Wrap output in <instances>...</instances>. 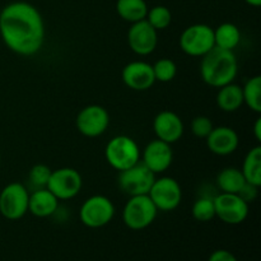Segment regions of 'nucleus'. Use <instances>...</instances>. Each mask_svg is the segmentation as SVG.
<instances>
[{
  "label": "nucleus",
  "instance_id": "5701e85b",
  "mask_svg": "<svg viewBox=\"0 0 261 261\" xmlns=\"http://www.w3.org/2000/svg\"><path fill=\"white\" fill-rule=\"evenodd\" d=\"M116 12L129 23H135L147 18L148 5L145 0H117Z\"/></svg>",
  "mask_w": 261,
  "mask_h": 261
},
{
  "label": "nucleus",
  "instance_id": "412c9836",
  "mask_svg": "<svg viewBox=\"0 0 261 261\" xmlns=\"http://www.w3.org/2000/svg\"><path fill=\"white\" fill-rule=\"evenodd\" d=\"M242 175H244L245 180L247 184L251 185L261 186V147L251 148L249 153L246 154L244 160V165H242L241 170Z\"/></svg>",
  "mask_w": 261,
  "mask_h": 261
},
{
  "label": "nucleus",
  "instance_id": "a878e982",
  "mask_svg": "<svg viewBox=\"0 0 261 261\" xmlns=\"http://www.w3.org/2000/svg\"><path fill=\"white\" fill-rule=\"evenodd\" d=\"M194 219L198 222H209L216 218V208H214L213 198L209 196H201L194 203L191 209Z\"/></svg>",
  "mask_w": 261,
  "mask_h": 261
},
{
  "label": "nucleus",
  "instance_id": "a211bd4d",
  "mask_svg": "<svg viewBox=\"0 0 261 261\" xmlns=\"http://www.w3.org/2000/svg\"><path fill=\"white\" fill-rule=\"evenodd\" d=\"M59 209V199L48 189H36L30 194L28 212L37 218L54 216Z\"/></svg>",
  "mask_w": 261,
  "mask_h": 261
},
{
  "label": "nucleus",
  "instance_id": "c756f323",
  "mask_svg": "<svg viewBox=\"0 0 261 261\" xmlns=\"http://www.w3.org/2000/svg\"><path fill=\"white\" fill-rule=\"evenodd\" d=\"M257 186L251 185V184H245L244 188L241 189V191L239 193V195L244 199L246 203H252V201L256 199L257 196Z\"/></svg>",
  "mask_w": 261,
  "mask_h": 261
},
{
  "label": "nucleus",
  "instance_id": "9b49d317",
  "mask_svg": "<svg viewBox=\"0 0 261 261\" xmlns=\"http://www.w3.org/2000/svg\"><path fill=\"white\" fill-rule=\"evenodd\" d=\"M216 217L223 223L236 226L246 221L249 216V203L244 200L239 194L221 193L213 198Z\"/></svg>",
  "mask_w": 261,
  "mask_h": 261
},
{
  "label": "nucleus",
  "instance_id": "7ed1b4c3",
  "mask_svg": "<svg viewBox=\"0 0 261 261\" xmlns=\"http://www.w3.org/2000/svg\"><path fill=\"white\" fill-rule=\"evenodd\" d=\"M140 149L133 138L127 135L114 137L106 145L105 157L107 163L116 171H124L140 161Z\"/></svg>",
  "mask_w": 261,
  "mask_h": 261
},
{
  "label": "nucleus",
  "instance_id": "423d86ee",
  "mask_svg": "<svg viewBox=\"0 0 261 261\" xmlns=\"http://www.w3.org/2000/svg\"><path fill=\"white\" fill-rule=\"evenodd\" d=\"M155 180V175L139 161L132 167L120 171L117 184L124 194L129 196L147 195Z\"/></svg>",
  "mask_w": 261,
  "mask_h": 261
},
{
  "label": "nucleus",
  "instance_id": "ddd939ff",
  "mask_svg": "<svg viewBox=\"0 0 261 261\" xmlns=\"http://www.w3.org/2000/svg\"><path fill=\"white\" fill-rule=\"evenodd\" d=\"M127 45L137 55H150L157 48L158 31L154 30L147 19L132 23L127 31Z\"/></svg>",
  "mask_w": 261,
  "mask_h": 261
},
{
  "label": "nucleus",
  "instance_id": "dca6fc26",
  "mask_svg": "<svg viewBox=\"0 0 261 261\" xmlns=\"http://www.w3.org/2000/svg\"><path fill=\"white\" fill-rule=\"evenodd\" d=\"M121 78L125 86L138 92L148 91L155 83L153 66L145 61H132L126 64L122 69Z\"/></svg>",
  "mask_w": 261,
  "mask_h": 261
},
{
  "label": "nucleus",
  "instance_id": "0eeeda50",
  "mask_svg": "<svg viewBox=\"0 0 261 261\" xmlns=\"http://www.w3.org/2000/svg\"><path fill=\"white\" fill-rule=\"evenodd\" d=\"M115 216V205L107 196L93 195L81 206L79 218L88 228H101L107 226Z\"/></svg>",
  "mask_w": 261,
  "mask_h": 261
},
{
  "label": "nucleus",
  "instance_id": "6ab92c4d",
  "mask_svg": "<svg viewBox=\"0 0 261 261\" xmlns=\"http://www.w3.org/2000/svg\"><path fill=\"white\" fill-rule=\"evenodd\" d=\"M217 93V106L224 112H234L241 109L244 105V96H242V87L239 84L229 83L218 88Z\"/></svg>",
  "mask_w": 261,
  "mask_h": 261
},
{
  "label": "nucleus",
  "instance_id": "473e14b6",
  "mask_svg": "<svg viewBox=\"0 0 261 261\" xmlns=\"http://www.w3.org/2000/svg\"><path fill=\"white\" fill-rule=\"evenodd\" d=\"M245 2L251 7H260L261 5V0H245Z\"/></svg>",
  "mask_w": 261,
  "mask_h": 261
},
{
  "label": "nucleus",
  "instance_id": "4468645a",
  "mask_svg": "<svg viewBox=\"0 0 261 261\" xmlns=\"http://www.w3.org/2000/svg\"><path fill=\"white\" fill-rule=\"evenodd\" d=\"M142 162L152 171L154 175L163 173L170 168L173 161V152L171 144L160 139L152 140L145 145L143 150Z\"/></svg>",
  "mask_w": 261,
  "mask_h": 261
},
{
  "label": "nucleus",
  "instance_id": "bb28decb",
  "mask_svg": "<svg viewBox=\"0 0 261 261\" xmlns=\"http://www.w3.org/2000/svg\"><path fill=\"white\" fill-rule=\"evenodd\" d=\"M153 66V73H154L155 82H161V83H168V82L173 81V78L177 74V66H176L175 61L171 59L162 58L158 61H155Z\"/></svg>",
  "mask_w": 261,
  "mask_h": 261
},
{
  "label": "nucleus",
  "instance_id": "1a4fd4ad",
  "mask_svg": "<svg viewBox=\"0 0 261 261\" xmlns=\"http://www.w3.org/2000/svg\"><path fill=\"white\" fill-rule=\"evenodd\" d=\"M148 196L161 212H172L182 200V190L173 177L155 178Z\"/></svg>",
  "mask_w": 261,
  "mask_h": 261
},
{
  "label": "nucleus",
  "instance_id": "f8f14e48",
  "mask_svg": "<svg viewBox=\"0 0 261 261\" xmlns=\"http://www.w3.org/2000/svg\"><path fill=\"white\" fill-rule=\"evenodd\" d=\"M75 125L78 132L87 138L101 137L110 125V115L99 105H89L76 115Z\"/></svg>",
  "mask_w": 261,
  "mask_h": 261
},
{
  "label": "nucleus",
  "instance_id": "393cba45",
  "mask_svg": "<svg viewBox=\"0 0 261 261\" xmlns=\"http://www.w3.org/2000/svg\"><path fill=\"white\" fill-rule=\"evenodd\" d=\"M150 25H152L154 30L162 31L166 30L168 25L172 22V14H171L170 9L167 7H163V5H155V7L148 9L147 18Z\"/></svg>",
  "mask_w": 261,
  "mask_h": 261
},
{
  "label": "nucleus",
  "instance_id": "9d476101",
  "mask_svg": "<svg viewBox=\"0 0 261 261\" xmlns=\"http://www.w3.org/2000/svg\"><path fill=\"white\" fill-rule=\"evenodd\" d=\"M83 180L81 173L70 167L51 171L46 189L51 191L59 200H69L81 193Z\"/></svg>",
  "mask_w": 261,
  "mask_h": 261
},
{
  "label": "nucleus",
  "instance_id": "2eb2a0df",
  "mask_svg": "<svg viewBox=\"0 0 261 261\" xmlns=\"http://www.w3.org/2000/svg\"><path fill=\"white\" fill-rule=\"evenodd\" d=\"M153 130L157 139L173 144L182 138L185 126L182 119L176 112L165 110L157 114L153 120Z\"/></svg>",
  "mask_w": 261,
  "mask_h": 261
},
{
  "label": "nucleus",
  "instance_id": "72a5a7b5",
  "mask_svg": "<svg viewBox=\"0 0 261 261\" xmlns=\"http://www.w3.org/2000/svg\"><path fill=\"white\" fill-rule=\"evenodd\" d=\"M0 165H2V154H0Z\"/></svg>",
  "mask_w": 261,
  "mask_h": 261
},
{
  "label": "nucleus",
  "instance_id": "f03ea898",
  "mask_svg": "<svg viewBox=\"0 0 261 261\" xmlns=\"http://www.w3.org/2000/svg\"><path fill=\"white\" fill-rule=\"evenodd\" d=\"M239 73V63L233 51L214 46L203 56L200 63V76L203 82L214 88L233 83Z\"/></svg>",
  "mask_w": 261,
  "mask_h": 261
},
{
  "label": "nucleus",
  "instance_id": "aec40b11",
  "mask_svg": "<svg viewBox=\"0 0 261 261\" xmlns=\"http://www.w3.org/2000/svg\"><path fill=\"white\" fill-rule=\"evenodd\" d=\"M241 42V31L233 23H222L214 30L216 47L233 51Z\"/></svg>",
  "mask_w": 261,
  "mask_h": 261
},
{
  "label": "nucleus",
  "instance_id": "6e6552de",
  "mask_svg": "<svg viewBox=\"0 0 261 261\" xmlns=\"http://www.w3.org/2000/svg\"><path fill=\"white\" fill-rule=\"evenodd\" d=\"M30 193L20 182H10L0 191V214L8 221H18L28 212Z\"/></svg>",
  "mask_w": 261,
  "mask_h": 261
},
{
  "label": "nucleus",
  "instance_id": "c85d7f7f",
  "mask_svg": "<svg viewBox=\"0 0 261 261\" xmlns=\"http://www.w3.org/2000/svg\"><path fill=\"white\" fill-rule=\"evenodd\" d=\"M213 127V122L206 116H196L191 121V133L196 138H204L205 139L211 134Z\"/></svg>",
  "mask_w": 261,
  "mask_h": 261
},
{
  "label": "nucleus",
  "instance_id": "20e7f679",
  "mask_svg": "<svg viewBox=\"0 0 261 261\" xmlns=\"http://www.w3.org/2000/svg\"><path fill=\"white\" fill-rule=\"evenodd\" d=\"M158 209L147 195L130 196L122 209V222L133 231L148 228L154 222Z\"/></svg>",
  "mask_w": 261,
  "mask_h": 261
},
{
  "label": "nucleus",
  "instance_id": "7c9ffc66",
  "mask_svg": "<svg viewBox=\"0 0 261 261\" xmlns=\"http://www.w3.org/2000/svg\"><path fill=\"white\" fill-rule=\"evenodd\" d=\"M208 261H239L237 257L228 250H216L213 254L209 256Z\"/></svg>",
  "mask_w": 261,
  "mask_h": 261
},
{
  "label": "nucleus",
  "instance_id": "f257e3e1",
  "mask_svg": "<svg viewBox=\"0 0 261 261\" xmlns=\"http://www.w3.org/2000/svg\"><path fill=\"white\" fill-rule=\"evenodd\" d=\"M0 36L10 51L32 56L45 42V22L36 7L27 2H13L0 12Z\"/></svg>",
  "mask_w": 261,
  "mask_h": 261
},
{
  "label": "nucleus",
  "instance_id": "39448f33",
  "mask_svg": "<svg viewBox=\"0 0 261 261\" xmlns=\"http://www.w3.org/2000/svg\"><path fill=\"white\" fill-rule=\"evenodd\" d=\"M214 46V30L204 23L189 25L180 36L181 50L194 58H203Z\"/></svg>",
  "mask_w": 261,
  "mask_h": 261
},
{
  "label": "nucleus",
  "instance_id": "2f4dec72",
  "mask_svg": "<svg viewBox=\"0 0 261 261\" xmlns=\"http://www.w3.org/2000/svg\"><path fill=\"white\" fill-rule=\"evenodd\" d=\"M254 135L257 142H261V117H257L254 125Z\"/></svg>",
  "mask_w": 261,
  "mask_h": 261
},
{
  "label": "nucleus",
  "instance_id": "4be33fe9",
  "mask_svg": "<svg viewBox=\"0 0 261 261\" xmlns=\"http://www.w3.org/2000/svg\"><path fill=\"white\" fill-rule=\"evenodd\" d=\"M246 184L241 170L234 167L223 168L217 175V185L222 193L239 194L244 185Z\"/></svg>",
  "mask_w": 261,
  "mask_h": 261
},
{
  "label": "nucleus",
  "instance_id": "f3484780",
  "mask_svg": "<svg viewBox=\"0 0 261 261\" xmlns=\"http://www.w3.org/2000/svg\"><path fill=\"white\" fill-rule=\"evenodd\" d=\"M206 147L213 154L229 155L236 152L240 138L236 130L229 126L213 127L211 134L205 138Z\"/></svg>",
  "mask_w": 261,
  "mask_h": 261
},
{
  "label": "nucleus",
  "instance_id": "cd10ccee",
  "mask_svg": "<svg viewBox=\"0 0 261 261\" xmlns=\"http://www.w3.org/2000/svg\"><path fill=\"white\" fill-rule=\"evenodd\" d=\"M50 175H51L50 167L46 165H42V163H38V165H35L30 170V173H28V180H30V184L35 189H43L47 186Z\"/></svg>",
  "mask_w": 261,
  "mask_h": 261
},
{
  "label": "nucleus",
  "instance_id": "b1692460",
  "mask_svg": "<svg viewBox=\"0 0 261 261\" xmlns=\"http://www.w3.org/2000/svg\"><path fill=\"white\" fill-rule=\"evenodd\" d=\"M244 103L251 111L261 114V76L255 75L250 78L242 87Z\"/></svg>",
  "mask_w": 261,
  "mask_h": 261
}]
</instances>
